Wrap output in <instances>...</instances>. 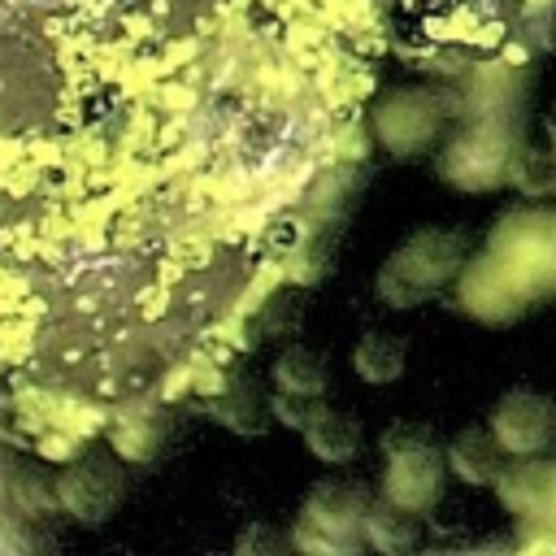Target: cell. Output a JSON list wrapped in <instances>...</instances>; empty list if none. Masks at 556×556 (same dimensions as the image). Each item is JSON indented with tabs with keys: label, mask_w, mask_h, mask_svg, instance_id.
Segmentation results:
<instances>
[{
	"label": "cell",
	"mask_w": 556,
	"mask_h": 556,
	"mask_svg": "<svg viewBox=\"0 0 556 556\" xmlns=\"http://www.w3.org/2000/svg\"><path fill=\"white\" fill-rule=\"evenodd\" d=\"M465 269V235L460 230H417L404 239L378 269V300L391 308H413L439 295Z\"/></svg>",
	"instance_id": "obj_1"
},
{
	"label": "cell",
	"mask_w": 556,
	"mask_h": 556,
	"mask_svg": "<svg viewBox=\"0 0 556 556\" xmlns=\"http://www.w3.org/2000/svg\"><path fill=\"white\" fill-rule=\"evenodd\" d=\"M365 513H369L365 491H356L352 482L326 478L304 495L291 526V547L313 556H348L365 547Z\"/></svg>",
	"instance_id": "obj_2"
},
{
	"label": "cell",
	"mask_w": 556,
	"mask_h": 556,
	"mask_svg": "<svg viewBox=\"0 0 556 556\" xmlns=\"http://www.w3.org/2000/svg\"><path fill=\"white\" fill-rule=\"evenodd\" d=\"M382 495L413 508L430 513L443 495V452L421 426H391L382 434Z\"/></svg>",
	"instance_id": "obj_3"
},
{
	"label": "cell",
	"mask_w": 556,
	"mask_h": 556,
	"mask_svg": "<svg viewBox=\"0 0 556 556\" xmlns=\"http://www.w3.org/2000/svg\"><path fill=\"white\" fill-rule=\"evenodd\" d=\"M517 148L521 143L513 139L504 117H478L456 139H447V148L439 156V174L456 191H491V187L508 182Z\"/></svg>",
	"instance_id": "obj_4"
},
{
	"label": "cell",
	"mask_w": 556,
	"mask_h": 556,
	"mask_svg": "<svg viewBox=\"0 0 556 556\" xmlns=\"http://www.w3.org/2000/svg\"><path fill=\"white\" fill-rule=\"evenodd\" d=\"M456 295H460V308L473 317V321H486V326H508L521 317V308L530 304V291L521 287V278L486 248L478 261H469L456 278Z\"/></svg>",
	"instance_id": "obj_5"
},
{
	"label": "cell",
	"mask_w": 556,
	"mask_h": 556,
	"mask_svg": "<svg viewBox=\"0 0 556 556\" xmlns=\"http://www.w3.org/2000/svg\"><path fill=\"white\" fill-rule=\"evenodd\" d=\"M126 500V478L113 456H83L56 478V504L78 526H104Z\"/></svg>",
	"instance_id": "obj_6"
},
{
	"label": "cell",
	"mask_w": 556,
	"mask_h": 556,
	"mask_svg": "<svg viewBox=\"0 0 556 556\" xmlns=\"http://www.w3.org/2000/svg\"><path fill=\"white\" fill-rule=\"evenodd\" d=\"M447 104L430 91H391L374 109V130L391 156H421L443 130Z\"/></svg>",
	"instance_id": "obj_7"
},
{
	"label": "cell",
	"mask_w": 556,
	"mask_h": 556,
	"mask_svg": "<svg viewBox=\"0 0 556 556\" xmlns=\"http://www.w3.org/2000/svg\"><path fill=\"white\" fill-rule=\"evenodd\" d=\"M491 430L508 456H539L556 439V400L517 387L491 408Z\"/></svg>",
	"instance_id": "obj_8"
},
{
	"label": "cell",
	"mask_w": 556,
	"mask_h": 556,
	"mask_svg": "<svg viewBox=\"0 0 556 556\" xmlns=\"http://www.w3.org/2000/svg\"><path fill=\"white\" fill-rule=\"evenodd\" d=\"M495 495L517 517H543V513H552L556 508V460L517 456L495 478Z\"/></svg>",
	"instance_id": "obj_9"
},
{
	"label": "cell",
	"mask_w": 556,
	"mask_h": 556,
	"mask_svg": "<svg viewBox=\"0 0 556 556\" xmlns=\"http://www.w3.org/2000/svg\"><path fill=\"white\" fill-rule=\"evenodd\" d=\"M504 465H508V452H504V443L495 439V430L486 426H469V430H460L452 443H447V469L460 478V482H469V486H495V478L504 473Z\"/></svg>",
	"instance_id": "obj_10"
},
{
	"label": "cell",
	"mask_w": 556,
	"mask_h": 556,
	"mask_svg": "<svg viewBox=\"0 0 556 556\" xmlns=\"http://www.w3.org/2000/svg\"><path fill=\"white\" fill-rule=\"evenodd\" d=\"M300 439L326 465H348L361 452V426H356V417H348L339 408H326V404H317V413L308 417V426L300 430Z\"/></svg>",
	"instance_id": "obj_11"
},
{
	"label": "cell",
	"mask_w": 556,
	"mask_h": 556,
	"mask_svg": "<svg viewBox=\"0 0 556 556\" xmlns=\"http://www.w3.org/2000/svg\"><path fill=\"white\" fill-rule=\"evenodd\" d=\"M404 361H408V343L400 334H387V330H365L352 348V369L369 387L395 382L404 374Z\"/></svg>",
	"instance_id": "obj_12"
},
{
	"label": "cell",
	"mask_w": 556,
	"mask_h": 556,
	"mask_svg": "<svg viewBox=\"0 0 556 556\" xmlns=\"http://www.w3.org/2000/svg\"><path fill=\"white\" fill-rule=\"evenodd\" d=\"M269 378H274V391H291V395L321 400V395H326V387H330V365H326V356H321V352L291 343V348H282V352H278V361H274Z\"/></svg>",
	"instance_id": "obj_13"
},
{
	"label": "cell",
	"mask_w": 556,
	"mask_h": 556,
	"mask_svg": "<svg viewBox=\"0 0 556 556\" xmlns=\"http://www.w3.org/2000/svg\"><path fill=\"white\" fill-rule=\"evenodd\" d=\"M417 517L421 513H413V508H404V504H395V500H369V513H365V543L369 547H378V552H391V556H400V552H408V547H417Z\"/></svg>",
	"instance_id": "obj_14"
},
{
	"label": "cell",
	"mask_w": 556,
	"mask_h": 556,
	"mask_svg": "<svg viewBox=\"0 0 556 556\" xmlns=\"http://www.w3.org/2000/svg\"><path fill=\"white\" fill-rule=\"evenodd\" d=\"M208 417L217 421V426H226V430H235V434H265L269 430V421H274V413H269V404H261V395L252 391V387H230V391H222V395H213L208 404Z\"/></svg>",
	"instance_id": "obj_15"
},
{
	"label": "cell",
	"mask_w": 556,
	"mask_h": 556,
	"mask_svg": "<svg viewBox=\"0 0 556 556\" xmlns=\"http://www.w3.org/2000/svg\"><path fill=\"white\" fill-rule=\"evenodd\" d=\"M508 182H513L521 195H530V200L556 195V152H552V148H530V143H521L517 156H513Z\"/></svg>",
	"instance_id": "obj_16"
},
{
	"label": "cell",
	"mask_w": 556,
	"mask_h": 556,
	"mask_svg": "<svg viewBox=\"0 0 556 556\" xmlns=\"http://www.w3.org/2000/svg\"><path fill=\"white\" fill-rule=\"evenodd\" d=\"M317 404H321V400L291 395V391H274L269 413H274V421H278V426H287V430H304V426H308V417L317 413Z\"/></svg>",
	"instance_id": "obj_17"
},
{
	"label": "cell",
	"mask_w": 556,
	"mask_h": 556,
	"mask_svg": "<svg viewBox=\"0 0 556 556\" xmlns=\"http://www.w3.org/2000/svg\"><path fill=\"white\" fill-rule=\"evenodd\" d=\"M235 547H239V552H278V547H282V539H278V534H269V530L256 521L252 530H243V534H239V543H235Z\"/></svg>",
	"instance_id": "obj_18"
},
{
	"label": "cell",
	"mask_w": 556,
	"mask_h": 556,
	"mask_svg": "<svg viewBox=\"0 0 556 556\" xmlns=\"http://www.w3.org/2000/svg\"><path fill=\"white\" fill-rule=\"evenodd\" d=\"M547 139H552V152H556V117L547 122Z\"/></svg>",
	"instance_id": "obj_19"
}]
</instances>
